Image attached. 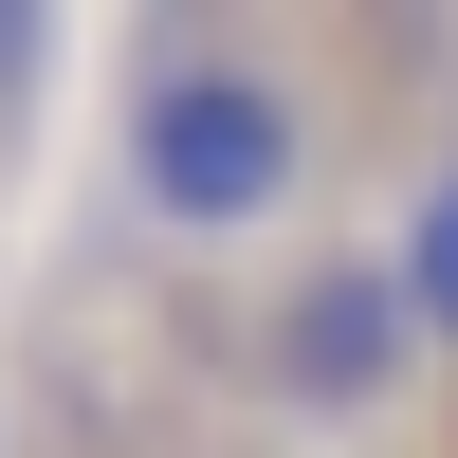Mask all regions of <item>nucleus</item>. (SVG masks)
Returning <instances> with one entry per match:
<instances>
[{"label":"nucleus","instance_id":"1","mask_svg":"<svg viewBox=\"0 0 458 458\" xmlns=\"http://www.w3.org/2000/svg\"><path fill=\"white\" fill-rule=\"evenodd\" d=\"M312 165H330V110H312V73H293V37H257V19H147L129 37L110 183H129L147 239L257 257L276 220H312Z\"/></svg>","mask_w":458,"mask_h":458},{"label":"nucleus","instance_id":"2","mask_svg":"<svg viewBox=\"0 0 458 458\" xmlns=\"http://www.w3.org/2000/svg\"><path fill=\"white\" fill-rule=\"evenodd\" d=\"M440 367V330H422V293H403V257L386 239H349V257H293L276 293H257V386L293 403V422H330V440H367V422H403V386Z\"/></svg>","mask_w":458,"mask_h":458},{"label":"nucleus","instance_id":"3","mask_svg":"<svg viewBox=\"0 0 458 458\" xmlns=\"http://www.w3.org/2000/svg\"><path fill=\"white\" fill-rule=\"evenodd\" d=\"M386 257H403V293H422V330L458 349V147L403 183V239H386Z\"/></svg>","mask_w":458,"mask_h":458},{"label":"nucleus","instance_id":"4","mask_svg":"<svg viewBox=\"0 0 458 458\" xmlns=\"http://www.w3.org/2000/svg\"><path fill=\"white\" fill-rule=\"evenodd\" d=\"M37 73H55V19H19V0H0V110H19Z\"/></svg>","mask_w":458,"mask_h":458}]
</instances>
